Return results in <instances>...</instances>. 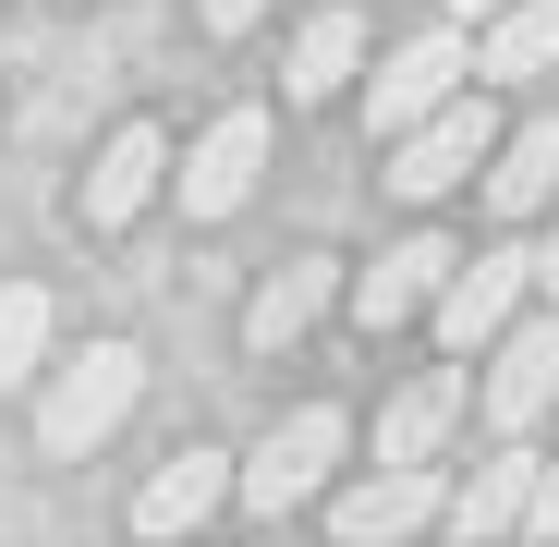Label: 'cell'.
Listing matches in <instances>:
<instances>
[{"label": "cell", "instance_id": "1", "mask_svg": "<svg viewBox=\"0 0 559 547\" xmlns=\"http://www.w3.org/2000/svg\"><path fill=\"white\" fill-rule=\"evenodd\" d=\"M134 390H146V353L134 341H85L73 365H49V390H37V450L49 463H85V450L134 414Z\"/></svg>", "mask_w": 559, "mask_h": 547}, {"label": "cell", "instance_id": "2", "mask_svg": "<svg viewBox=\"0 0 559 547\" xmlns=\"http://www.w3.org/2000/svg\"><path fill=\"white\" fill-rule=\"evenodd\" d=\"M487 158H499V110H487V85H462V98H438L414 134H390V195L438 207L450 182H475Z\"/></svg>", "mask_w": 559, "mask_h": 547}, {"label": "cell", "instance_id": "3", "mask_svg": "<svg viewBox=\"0 0 559 547\" xmlns=\"http://www.w3.org/2000/svg\"><path fill=\"white\" fill-rule=\"evenodd\" d=\"M341 450H353L341 402H305L293 426H267V438H255V463H231V499L280 523V511H305V499L329 487V463H341Z\"/></svg>", "mask_w": 559, "mask_h": 547}, {"label": "cell", "instance_id": "4", "mask_svg": "<svg viewBox=\"0 0 559 547\" xmlns=\"http://www.w3.org/2000/svg\"><path fill=\"white\" fill-rule=\"evenodd\" d=\"M462 73H475V25H426V37H402L390 61H378V85H365V122L378 134H414L438 98H462Z\"/></svg>", "mask_w": 559, "mask_h": 547}, {"label": "cell", "instance_id": "5", "mask_svg": "<svg viewBox=\"0 0 559 547\" xmlns=\"http://www.w3.org/2000/svg\"><path fill=\"white\" fill-rule=\"evenodd\" d=\"M523 293H535V255H523V243L462 255L450 281H438V341H450V353H487V341L523 317Z\"/></svg>", "mask_w": 559, "mask_h": 547}, {"label": "cell", "instance_id": "6", "mask_svg": "<svg viewBox=\"0 0 559 547\" xmlns=\"http://www.w3.org/2000/svg\"><path fill=\"white\" fill-rule=\"evenodd\" d=\"M170 182H182V219H231L255 182H267V110H219L195 146H182Z\"/></svg>", "mask_w": 559, "mask_h": 547}, {"label": "cell", "instance_id": "7", "mask_svg": "<svg viewBox=\"0 0 559 547\" xmlns=\"http://www.w3.org/2000/svg\"><path fill=\"white\" fill-rule=\"evenodd\" d=\"M547 414H559V317L487 341V426H499V438H535Z\"/></svg>", "mask_w": 559, "mask_h": 547}, {"label": "cell", "instance_id": "8", "mask_svg": "<svg viewBox=\"0 0 559 547\" xmlns=\"http://www.w3.org/2000/svg\"><path fill=\"white\" fill-rule=\"evenodd\" d=\"M170 182V134L158 122H122L110 146H98V170H85V231H122V219H146V195Z\"/></svg>", "mask_w": 559, "mask_h": 547}, {"label": "cell", "instance_id": "9", "mask_svg": "<svg viewBox=\"0 0 559 547\" xmlns=\"http://www.w3.org/2000/svg\"><path fill=\"white\" fill-rule=\"evenodd\" d=\"M329 523L365 547V535H426V523H450V499H438V475L426 463H378L365 487H341L329 499Z\"/></svg>", "mask_w": 559, "mask_h": 547}, {"label": "cell", "instance_id": "10", "mask_svg": "<svg viewBox=\"0 0 559 547\" xmlns=\"http://www.w3.org/2000/svg\"><path fill=\"white\" fill-rule=\"evenodd\" d=\"M450 267H462V255H450L438 231H402V243H390V255H378V267L353 281V317H365V329H402V317H426Z\"/></svg>", "mask_w": 559, "mask_h": 547}, {"label": "cell", "instance_id": "11", "mask_svg": "<svg viewBox=\"0 0 559 547\" xmlns=\"http://www.w3.org/2000/svg\"><path fill=\"white\" fill-rule=\"evenodd\" d=\"M353 73H365V13H341V0H329V13L293 37V61H280V98H293V110H329Z\"/></svg>", "mask_w": 559, "mask_h": 547}, {"label": "cell", "instance_id": "12", "mask_svg": "<svg viewBox=\"0 0 559 547\" xmlns=\"http://www.w3.org/2000/svg\"><path fill=\"white\" fill-rule=\"evenodd\" d=\"M231 499V450H170V463L146 475V499H134V523L146 535H182V523H207Z\"/></svg>", "mask_w": 559, "mask_h": 547}, {"label": "cell", "instance_id": "13", "mask_svg": "<svg viewBox=\"0 0 559 547\" xmlns=\"http://www.w3.org/2000/svg\"><path fill=\"white\" fill-rule=\"evenodd\" d=\"M487 207H499V219H547V207H559V122L499 134V158H487Z\"/></svg>", "mask_w": 559, "mask_h": 547}, {"label": "cell", "instance_id": "14", "mask_svg": "<svg viewBox=\"0 0 559 547\" xmlns=\"http://www.w3.org/2000/svg\"><path fill=\"white\" fill-rule=\"evenodd\" d=\"M475 73H487V85L559 73V0H511V13H487V25H475Z\"/></svg>", "mask_w": 559, "mask_h": 547}, {"label": "cell", "instance_id": "15", "mask_svg": "<svg viewBox=\"0 0 559 547\" xmlns=\"http://www.w3.org/2000/svg\"><path fill=\"white\" fill-rule=\"evenodd\" d=\"M329 293H341V267H329V255H293V267H280V281H267V293L243 305V341H255V353L305 341V329L329 317Z\"/></svg>", "mask_w": 559, "mask_h": 547}, {"label": "cell", "instance_id": "16", "mask_svg": "<svg viewBox=\"0 0 559 547\" xmlns=\"http://www.w3.org/2000/svg\"><path fill=\"white\" fill-rule=\"evenodd\" d=\"M462 426V378L438 365V378H414V390H390V414H378V463H438V438Z\"/></svg>", "mask_w": 559, "mask_h": 547}, {"label": "cell", "instance_id": "17", "mask_svg": "<svg viewBox=\"0 0 559 547\" xmlns=\"http://www.w3.org/2000/svg\"><path fill=\"white\" fill-rule=\"evenodd\" d=\"M523 499H535V450L511 438L499 463H475V487L450 499V535H523Z\"/></svg>", "mask_w": 559, "mask_h": 547}, {"label": "cell", "instance_id": "18", "mask_svg": "<svg viewBox=\"0 0 559 547\" xmlns=\"http://www.w3.org/2000/svg\"><path fill=\"white\" fill-rule=\"evenodd\" d=\"M49 293L37 281H13V293H0V390H25V378H49Z\"/></svg>", "mask_w": 559, "mask_h": 547}, {"label": "cell", "instance_id": "19", "mask_svg": "<svg viewBox=\"0 0 559 547\" xmlns=\"http://www.w3.org/2000/svg\"><path fill=\"white\" fill-rule=\"evenodd\" d=\"M523 535H559V463H535V499H523Z\"/></svg>", "mask_w": 559, "mask_h": 547}, {"label": "cell", "instance_id": "20", "mask_svg": "<svg viewBox=\"0 0 559 547\" xmlns=\"http://www.w3.org/2000/svg\"><path fill=\"white\" fill-rule=\"evenodd\" d=\"M207 25H219V37H243V25H267V0H207Z\"/></svg>", "mask_w": 559, "mask_h": 547}, {"label": "cell", "instance_id": "21", "mask_svg": "<svg viewBox=\"0 0 559 547\" xmlns=\"http://www.w3.org/2000/svg\"><path fill=\"white\" fill-rule=\"evenodd\" d=\"M535 293H559V219H547V243H535Z\"/></svg>", "mask_w": 559, "mask_h": 547}, {"label": "cell", "instance_id": "22", "mask_svg": "<svg viewBox=\"0 0 559 547\" xmlns=\"http://www.w3.org/2000/svg\"><path fill=\"white\" fill-rule=\"evenodd\" d=\"M487 13H511V0H450V25H487Z\"/></svg>", "mask_w": 559, "mask_h": 547}]
</instances>
